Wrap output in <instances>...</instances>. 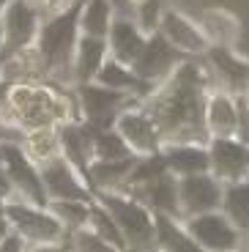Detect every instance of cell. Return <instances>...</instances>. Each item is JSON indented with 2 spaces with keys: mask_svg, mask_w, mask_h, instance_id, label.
I'll return each instance as SVG.
<instances>
[{
  "mask_svg": "<svg viewBox=\"0 0 249 252\" xmlns=\"http://www.w3.org/2000/svg\"><path fill=\"white\" fill-rule=\"evenodd\" d=\"M211 91V77L197 61H184L173 69V74L148 96H143V107L156 121L162 143H208L206 132V96Z\"/></svg>",
  "mask_w": 249,
  "mask_h": 252,
  "instance_id": "cell-1",
  "label": "cell"
},
{
  "mask_svg": "<svg viewBox=\"0 0 249 252\" xmlns=\"http://www.w3.org/2000/svg\"><path fill=\"white\" fill-rule=\"evenodd\" d=\"M0 118L19 126L22 132H33L41 126H61L80 118L77 99L50 88L38 80L0 85Z\"/></svg>",
  "mask_w": 249,
  "mask_h": 252,
  "instance_id": "cell-2",
  "label": "cell"
},
{
  "mask_svg": "<svg viewBox=\"0 0 249 252\" xmlns=\"http://www.w3.org/2000/svg\"><path fill=\"white\" fill-rule=\"evenodd\" d=\"M80 11L82 3L74 0L69 8L41 19L33 50L41 61L44 77H71V58L80 38Z\"/></svg>",
  "mask_w": 249,
  "mask_h": 252,
  "instance_id": "cell-3",
  "label": "cell"
},
{
  "mask_svg": "<svg viewBox=\"0 0 249 252\" xmlns=\"http://www.w3.org/2000/svg\"><path fill=\"white\" fill-rule=\"evenodd\" d=\"M93 197L110 211L118 230L124 233L126 247H134V250L154 247L156 220L145 203H140L137 197H131L124 189H99V192H93Z\"/></svg>",
  "mask_w": 249,
  "mask_h": 252,
  "instance_id": "cell-4",
  "label": "cell"
},
{
  "mask_svg": "<svg viewBox=\"0 0 249 252\" xmlns=\"http://www.w3.org/2000/svg\"><path fill=\"white\" fill-rule=\"evenodd\" d=\"M6 217L14 230L28 241V247L63 244V239L69 233L66 225L52 214L50 206H36V203L19 200V197H11L6 203Z\"/></svg>",
  "mask_w": 249,
  "mask_h": 252,
  "instance_id": "cell-5",
  "label": "cell"
},
{
  "mask_svg": "<svg viewBox=\"0 0 249 252\" xmlns=\"http://www.w3.org/2000/svg\"><path fill=\"white\" fill-rule=\"evenodd\" d=\"M134 96L124 94V91L107 88L101 82L91 80V82H80L77 88V107H80V118L88 121L96 129H107L115 126L118 113L129 104Z\"/></svg>",
  "mask_w": 249,
  "mask_h": 252,
  "instance_id": "cell-6",
  "label": "cell"
},
{
  "mask_svg": "<svg viewBox=\"0 0 249 252\" xmlns=\"http://www.w3.org/2000/svg\"><path fill=\"white\" fill-rule=\"evenodd\" d=\"M115 129H118V134L126 140V145H129V151L134 154V157L156 154V151H162V145H164L159 126H156L154 118H151L148 110L143 107L140 99L129 101V104L118 113Z\"/></svg>",
  "mask_w": 249,
  "mask_h": 252,
  "instance_id": "cell-7",
  "label": "cell"
},
{
  "mask_svg": "<svg viewBox=\"0 0 249 252\" xmlns=\"http://www.w3.org/2000/svg\"><path fill=\"white\" fill-rule=\"evenodd\" d=\"M3 167H6L8 178L14 184V197L36 203V206H47L50 203V195L44 189L38 164L28 157L25 148L19 143H3Z\"/></svg>",
  "mask_w": 249,
  "mask_h": 252,
  "instance_id": "cell-8",
  "label": "cell"
},
{
  "mask_svg": "<svg viewBox=\"0 0 249 252\" xmlns=\"http://www.w3.org/2000/svg\"><path fill=\"white\" fill-rule=\"evenodd\" d=\"M189 236L197 241L200 250H214V252H227L241 247V230L233 225V220L224 214L222 208L214 211H203L194 217H184Z\"/></svg>",
  "mask_w": 249,
  "mask_h": 252,
  "instance_id": "cell-9",
  "label": "cell"
},
{
  "mask_svg": "<svg viewBox=\"0 0 249 252\" xmlns=\"http://www.w3.org/2000/svg\"><path fill=\"white\" fill-rule=\"evenodd\" d=\"M41 14L31 0H11L0 17L3 25V41H0V55H11L31 47L41 28Z\"/></svg>",
  "mask_w": 249,
  "mask_h": 252,
  "instance_id": "cell-10",
  "label": "cell"
},
{
  "mask_svg": "<svg viewBox=\"0 0 249 252\" xmlns=\"http://www.w3.org/2000/svg\"><path fill=\"white\" fill-rule=\"evenodd\" d=\"M38 170H41V181L50 200H91L93 197V189L85 181V176L63 154L41 162Z\"/></svg>",
  "mask_w": 249,
  "mask_h": 252,
  "instance_id": "cell-11",
  "label": "cell"
},
{
  "mask_svg": "<svg viewBox=\"0 0 249 252\" xmlns=\"http://www.w3.org/2000/svg\"><path fill=\"white\" fill-rule=\"evenodd\" d=\"M184 58L187 55H181L162 33L154 31V33H148V41H145L140 58L131 63V69L137 71V77L148 85V88H156L159 82H164L170 74H173V69L184 61Z\"/></svg>",
  "mask_w": 249,
  "mask_h": 252,
  "instance_id": "cell-12",
  "label": "cell"
},
{
  "mask_svg": "<svg viewBox=\"0 0 249 252\" xmlns=\"http://www.w3.org/2000/svg\"><path fill=\"white\" fill-rule=\"evenodd\" d=\"M222 192H224V184L211 170L194 173V176H181L178 178L181 217H194V214H203V211L222 208Z\"/></svg>",
  "mask_w": 249,
  "mask_h": 252,
  "instance_id": "cell-13",
  "label": "cell"
},
{
  "mask_svg": "<svg viewBox=\"0 0 249 252\" xmlns=\"http://www.w3.org/2000/svg\"><path fill=\"white\" fill-rule=\"evenodd\" d=\"M159 33L167 38L170 44L181 52V55H206L211 50V41L203 33L197 19L181 14L178 8H164L162 22H159Z\"/></svg>",
  "mask_w": 249,
  "mask_h": 252,
  "instance_id": "cell-14",
  "label": "cell"
},
{
  "mask_svg": "<svg viewBox=\"0 0 249 252\" xmlns=\"http://www.w3.org/2000/svg\"><path fill=\"white\" fill-rule=\"evenodd\" d=\"M208 157H211V173L222 184L247 178L249 143H244L238 134H233V137H211L208 140Z\"/></svg>",
  "mask_w": 249,
  "mask_h": 252,
  "instance_id": "cell-15",
  "label": "cell"
},
{
  "mask_svg": "<svg viewBox=\"0 0 249 252\" xmlns=\"http://www.w3.org/2000/svg\"><path fill=\"white\" fill-rule=\"evenodd\" d=\"M206 132L208 137H233L241 126V110L238 96H233L227 88H211L206 96Z\"/></svg>",
  "mask_w": 249,
  "mask_h": 252,
  "instance_id": "cell-16",
  "label": "cell"
},
{
  "mask_svg": "<svg viewBox=\"0 0 249 252\" xmlns=\"http://www.w3.org/2000/svg\"><path fill=\"white\" fill-rule=\"evenodd\" d=\"M124 192H129L131 197H137L140 203L154 211V214H173L181 217V203H178V176H173L170 170H164L162 176L151 178L137 187H126ZM184 220V217H181Z\"/></svg>",
  "mask_w": 249,
  "mask_h": 252,
  "instance_id": "cell-17",
  "label": "cell"
},
{
  "mask_svg": "<svg viewBox=\"0 0 249 252\" xmlns=\"http://www.w3.org/2000/svg\"><path fill=\"white\" fill-rule=\"evenodd\" d=\"M58 134H61V154L85 176L88 164L93 162V129H91V124L82 118L66 121L58 126Z\"/></svg>",
  "mask_w": 249,
  "mask_h": 252,
  "instance_id": "cell-18",
  "label": "cell"
},
{
  "mask_svg": "<svg viewBox=\"0 0 249 252\" xmlns=\"http://www.w3.org/2000/svg\"><path fill=\"white\" fill-rule=\"evenodd\" d=\"M145 41H148V33L129 17H118L112 19L110 33H107V47H110V55L121 63H134L143 52Z\"/></svg>",
  "mask_w": 249,
  "mask_h": 252,
  "instance_id": "cell-19",
  "label": "cell"
},
{
  "mask_svg": "<svg viewBox=\"0 0 249 252\" xmlns=\"http://www.w3.org/2000/svg\"><path fill=\"white\" fill-rule=\"evenodd\" d=\"M110 58V47H107V38L99 36H88L80 33L74 47V58H71V80L80 85V82H91L96 80L101 63Z\"/></svg>",
  "mask_w": 249,
  "mask_h": 252,
  "instance_id": "cell-20",
  "label": "cell"
},
{
  "mask_svg": "<svg viewBox=\"0 0 249 252\" xmlns=\"http://www.w3.org/2000/svg\"><path fill=\"white\" fill-rule=\"evenodd\" d=\"M162 157L173 176H194V173L211 170L208 143H170L162 145Z\"/></svg>",
  "mask_w": 249,
  "mask_h": 252,
  "instance_id": "cell-21",
  "label": "cell"
},
{
  "mask_svg": "<svg viewBox=\"0 0 249 252\" xmlns=\"http://www.w3.org/2000/svg\"><path fill=\"white\" fill-rule=\"evenodd\" d=\"M214 74L227 85V91H241L249 85V61L233 52V47H214L206 52Z\"/></svg>",
  "mask_w": 249,
  "mask_h": 252,
  "instance_id": "cell-22",
  "label": "cell"
},
{
  "mask_svg": "<svg viewBox=\"0 0 249 252\" xmlns=\"http://www.w3.org/2000/svg\"><path fill=\"white\" fill-rule=\"evenodd\" d=\"M197 22L214 47H236V41L241 38V22L227 8H206Z\"/></svg>",
  "mask_w": 249,
  "mask_h": 252,
  "instance_id": "cell-23",
  "label": "cell"
},
{
  "mask_svg": "<svg viewBox=\"0 0 249 252\" xmlns=\"http://www.w3.org/2000/svg\"><path fill=\"white\" fill-rule=\"evenodd\" d=\"M137 157H124V159H93L88 164V184L93 192L99 189H121L129 178L131 167H134Z\"/></svg>",
  "mask_w": 249,
  "mask_h": 252,
  "instance_id": "cell-24",
  "label": "cell"
},
{
  "mask_svg": "<svg viewBox=\"0 0 249 252\" xmlns=\"http://www.w3.org/2000/svg\"><path fill=\"white\" fill-rule=\"evenodd\" d=\"M96 82H101V85H107V88L124 91V94L134 96V99H143V96H148V91H151L148 85L137 77V71L131 69L129 63L115 61L112 55L101 63L99 74H96Z\"/></svg>",
  "mask_w": 249,
  "mask_h": 252,
  "instance_id": "cell-25",
  "label": "cell"
},
{
  "mask_svg": "<svg viewBox=\"0 0 249 252\" xmlns=\"http://www.w3.org/2000/svg\"><path fill=\"white\" fill-rule=\"evenodd\" d=\"M156 220V239L154 247L159 250H170V252H187V250H200L197 241L189 236L187 225L181 217L173 214H154Z\"/></svg>",
  "mask_w": 249,
  "mask_h": 252,
  "instance_id": "cell-26",
  "label": "cell"
},
{
  "mask_svg": "<svg viewBox=\"0 0 249 252\" xmlns=\"http://www.w3.org/2000/svg\"><path fill=\"white\" fill-rule=\"evenodd\" d=\"M222 211L233 220V225L249 236V178L227 181L222 192Z\"/></svg>",
  "mask_w": 249,
  "mask_h": 252,
  "instance_id": "cell-27",
  "label": "cell"
},
{
  "mask_svg": "<svg viewBox=\"0 0 249 252\" xmlns=\"http://www.w3.org/2000/svg\"><path fill=\"white\" fill-rule=\"evenodd\" d=\"M112 19H115L112 0H85L80 11V33L107 38Z\"/></svg>",
  "mask_w": 249,
  "mask_h": 252,
  "instance_id": "cell-28",
  "label": "cell"
},
{
  "mask_svg": "<svg viewBox=\"0 0 249 252\" xmlns=\"http://www.w3.org/2000/svg\"><path fill=\"white\" fill-rule=\"evenodd\" d=\"M19 145L25 148V154L36 164L47 162V159H52V157L61 154V134H58V126H41V129H33V132L25 134V140H22Z\"/></svg>",
  "mask_w": 249,
  "mask_h": 252,
  "instance_id": "cell-29",
  "label": "cell"
},
{
  "mask_svg": "<svg viewBox=\"0 0 249 252\" xmlns=\"http://www.w3.org/2000/svg\"><path fill=\"white\" fill-rule=\"evenodd\" d=\"M93 129V159H124V157H134L129 151L126 140L118 134L115 126H107V129Z\"/></svg>",
  "mask_w": 249,
  "mask_h": 252,
  "instance_id": "cell-30",
  "label": "cell"
},
{
  "mask_svg": "<svg viewBox=\"0 0 249 252\" xmlns=\"http://www.w3.org/2000/svg\"><path fill=\"white\" fill-rule=\"evenodd\" d=\"M47 206L52 208V214L66 225V230H77V227H85L91 222V206H93V197L91 200H50Z\"/></svg>",
  "mask_w": 249,
  "mask_h": 252,
  "instance_id": "cell-31",
  "label": "cell"
},
{
  "mask_svg": "<svg viewBox=\"0 0 249 252\" xmlns=\"http://www.w3.org/2000/svg\"><path fill=\"white\" fill-rule=\"evenodd\" d=\"M88 225L93 227L96 233H99L110 247H115V250H124V247H126V239H124V233L118 230L115 220H112L110 211H107L96 197H93V206H91V222H88Z\"/></svg>",
  "mask_w": 249,
  "mask_h": 252,
  "instance_id": "cell-32",
  "label": "cell"
},
{
  "mask_svg": "<svg viewBox=\"0 0 249 252\" xmlns=\"http://www.w3.org/2000/svg\"><path fill=\"white\" fill-rule=\"evenodd\" d=\"M137 22L140 28H143L145 33H154V31H159V22H162V14H164V8H167V3L164 0H143V3H137Z\"/></svg>",
  "mask_w": 249,
  "mask_h": 252,
  "instance_id": "cell-33",
  "label": "cell"
},
{
  "mask_svg": "<svg viewBox=\"0 0 249 252\" xmlns=\"http://www.w3.org/2000/svg\"><path fill=\"white\" fill-rule=\"evenodd\" d=\"M31 3L38 8V14L47 19V17H52V14L63 11V8H69L74 0H31Z\"/></svg>",
  "mask_w": 249,
  "mask_h": 252,
  "instance_id": "cell-34",
  "label": "cell"
},
{
  "mask_svg": "<svg viewBox=\"0 0 249 252\" xmlns=\"http://www.w3.org/2000/svg\"><path fill=\"white\" fill-rule=\"evenodd\" d=\"M14 197V184L11 178H8L6 167L0 164V214H6V203Z\"/></svg>",
  "mask_w": 249,
  "mask_h": 252,
  "instance_id": "cell-35",
  "label": "cell"
},
{
  "mask_svg": "<svg viewBox=\"0 0 249 252\" xmlns=\"http://www.w3.org/2000/svg\"><path fill=\"white\" fill-rule=\"evenodd\" d=\"M22 247H28V241L22 239L14 227L8 230L6 236H3V239H0V250H22Z\"/></svg>",
  "mask_w": 249,
  "mask_h": 252,
  "instance_id": "cell-36",
  "label": "cell"
},
{
  "mask_svg": "<svg viewBox=\"0 0 249 252\" xmlns=\"http://www.w3.org/2000/svg\"><path fill=\"white\" fill-rule=\"evenodd\" d=\"M8 230H11V222H8V217H6V214H0V239H3V236H6Z\"/></svg>",
  "mask_w": 249,
  "mask_h": 252,
  "instance_id": "cell-37",
  "label": "cell"
},
{
  "mask_svg": "<svg viewBox=\"0 0 249 252\" xmlns=\"http://www.w3.org/2000/svg\"><path fill=\"white\" fill-rule=\"evenodd\" d=\"M8 3H11V0H0V17H3V11H6Z\"/></svg>",
  "mask_w": 249,
  "mask_h": 252,
  "instance_id": "cell-38",
  "label": "cell"
},
{
  "mask_svg": "<svg viewBox=\"0 0 249 252\" xmlns=\"http://www.w3.org/2000/svg\"><path fill=\"white\" fill-rule=\"evenodd\" d=\"M126 3H131V6H137V3H143V0H126Z\"/></svg>",
  "mask_w": 249,
  "mask_h": 252,
  "instance_id": "cell-39",
  "label": "cell"
},
{
  "mask_svg": "<svg viewBox=\"0 0 249 252\" xmlns=\"http://www.w3.org/2000/svg\"><path fill=\"white\" fill-rule=\"evenodd\" d=\"M0 164H3V143H0Z\"/></svg>",
  "mask_w": 249,
  "mask_h": 252,
  "instance_id": "cell-40",
  "label": "cell"
}]
</instances>
